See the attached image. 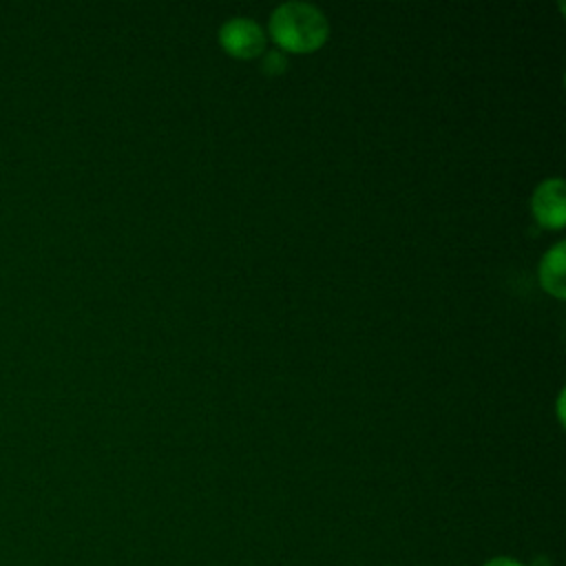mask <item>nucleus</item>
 <instances>
[{"label":"nucleus","instance_id":"7ed1b4c3","mask_svg":"<svg viewBox=\"0 0 566 566\" xmlns=\"http://www.w3.org/2000/svg\"><path fill=\"white\" fill-rule=\"evenodd\" d=\"M566 188L562 177H548L539 181L531 195V210L542 226L559 228L566 219Z\"/></svg>","mask_w":566,"mask_h":566},{"label":"nucleus","instance_id":"0eeeda50","mask_svg":"<svg viewBox=\"0 0 566 566\" xmlns=\"http://www.w3.org/2000/svg\"><path fill=\"white\" fill-rule=\"evenodd\" d=\"M531 566H551V562H548L546 555H537V557L531 562Z\"/></svg>","mask_w":566,"mask_h":566},{"label":"nucleus","instance_id":"20e7f679","mask_svg":"<svg viewBox=\"0 0 566 566\" xmlns=\"http://www.w3.org/2000/svg\"><path fill=\"white\" fill-rule=\"evenodd\" d=\"M564 248H566V243L564 241H557V243H553L546 252H544V256H542V261H539V281H542V285L551 292V294H555V296H564L566 294V281H564V270H566V256H564Z\"/></svg>","mask_w":566,"mask_h":566},{"label":"nucleus","instance_id":"f257e3e1","mask_svg":"<svg viewBox=\"0 0 566 566\" xmlns=\"http://www.w3.org/2000/svg\"><path fill=\"white\" fill-rule=\"evenodd\" d=\"M329 22L312 2L285 0L270 13V33L283 51H312L327 38Z\"/></svg>","mask_w":566,"mask_h":566},{"label":"nucleus","instance_id":"39448f33","mask_svg":"<svg viewBox=\"0 0 566 566\" xmlns=\"http://www.w3.org/2000/svg\"><path fill=\"white\" fill-rule=\"evenodd\" d=\"M285 64H287V60H285V53H283V51H279V49L265 51V55H263V69H265L268 73H281V71L285 69Z\"/></svg>","mask_w":566,"mask_h":566},{"label":"nucleus","instance_id":"f03ea898","mask_svg":"<svg viewBox=\"0 0 566 566\" xmlns=\"http://www.w3.org/2000/svg\"><path fill=\"white\" fill-rule=\"evenodd\" d=\"M221 46L237 57H252L263 53L265 49V31L263 27L248 15L226 18L219 27Z\"/></svg>","mask_w":566,"mask_h":566},{"label":"nucleus","instance_id":"423d86ee","mask_svg":"<svg viewBox=\"0 0 566 566\" xmlns=\"http://www.w3.org/2000/svg\"><path fill=\"white\" fill-rule=\"evenodd\" d=\"M482 566H526V564H522L520 559H513V557H509V555H500V557L486 559Z\"/></svg>","mask_w":566,"mask_h":566}]
</instances>
